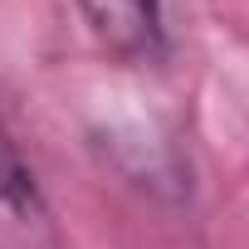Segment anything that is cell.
Returning <instances> with one entry per match:
<instances>
[{
    "instance_id": "1",
    "label": "cell",
    "mask_w": 249,
    "mask_h": 249,
    "mask_svg": "<svg viewBox=\"0 0 249 249\" xmlns=\"http://www.w3.org/2000/svg\"><path fill=\"white\" fill-rule=\"evenodd\" d=\"M0 249H64L35 171L25 166L5 122H0Z\"/></svg>"
},
{
    "instance_id": "2",
    "label": "cell",
    "mask_w": 249,
    "mask_h": 249,
    "mask_svg": "<svg viewBox=\"0 0 249 249\" xmlns=\"http://www.w3.org/2000/svg\"><path fill=\"white\" fill-rule=\"evenodd\" d=\"M166 0H78L93 35L122 59H157L166 49Z\"/></svg>"
}]
</instances>
